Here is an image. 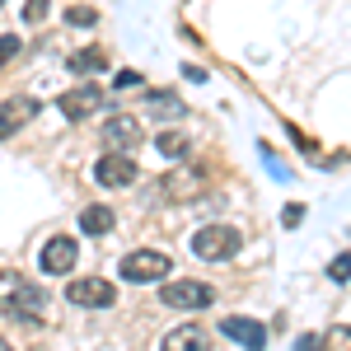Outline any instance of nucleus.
Masks as SVG:
<instances>
[{
	"label": "nucleus",
	"mask_w": 351,
	"mask_h": 351,
	"mask_svg": "<svg viewBox=\"0 0 351 351\" xmlns=\"http://www.w3.org/2000/svg\"><path fill=\"white\" fill-rule=\"evenodd\" d=\"M202 183H206V178H202V169L178 164V169L164 178V197H169V202H188V197H197V192H202Z\"/></svg>",
	"instance_id": "nucleus-11"
},
{
	"label": "nucleus",
	"mask_w": 351,
	"mask_h": 351,
	"mask_svg": "<svg viewBox=\"0 0 351 351\" xmlns=\"http://www.w3.org/2000/svg\"><path fill=\"white\" fill-rule=\"evenodd\" d=\"M43 271H47V276L75 271V239H71V234H56V239L43 243Z\"/></svg>",
	"instance_id": "nucleus-9"
},
{
	"label": "nucleus",
	"mask_w": 351,
	"mask_h": 351,
	"mask_svg": "<svg viewBox=\"0 0 351 351\" xmlns=\"http://www.w3.org/2000/svg\"><path fill=\"white\" fill-rule=\"evenodd\" d=\"M0 309L14 319H43L47 314V291L33 286L19 271H0Z\"/></svg>",
	"instance_id": "nucleus-1"
},
{
	"label": "nucleus",
	"mask_w": 351,
	"mask_h": 351,
	"mask_svg": "<svg viewBox=\"0 0 351 351\" xmlns=\"http://www.w3.org/2000/svg\"><path fill=\"white\" fill-rule=\"evenodd\" d=\"M220 332H225L230 342H239L243 351H263L267 347V332H263V324H253V319H225Z\"/></svg>",
	"instance_id": "nucleus-12"
},
{
	"label": "nucleus",
	"mask_w": 351,
	"mask_h": 351,
	"mask_svg": "<svg viewBox=\"0 0 351 351\" xmlns=\"http://www.w3.org/2000/svg\"><path fill=\"white\" fill-rule=\"evenodd\" d=\"M19 47H24V43H19L14 33H0V66H10V61L19 56Z\"/></svg>",
	"instance_id": "nucleus-19"
},
{
	"label": "nucleus",
	"mask_w": 351,
	"mask_h": 351,
	"mask_svg": "<svg viewBox=\"0 0 351 351\" xmlns=\"http://www.w3.org/2000/svg\"><path fill=\"white\" fill-rule=\"evenodd\" d=\"M0 351H14V347H10V342H5V337H0Z\"/></svg>",
	"instance_id": "nucleus-24"
},
{
	"label": "nucleus",
	"mask_w": 351,
	"mask_h": 351,
	"mask_svg": "<svg viewBox=\"0 0 351 351\" xmlns=\"http://www.w3.org/2000/svg\"><path fill=\"white\" fill-rule=\"evenodd\" d=\"M94 183H99V188H132V183H136V164H132V155H122V150H108L104 160L94 164Z\"/></svg>",
	"instance_id": "nucleus-7"
},
{
	"label": "nucleus",
	"mask_w": 351,
	"mask_h": 351,
	"mask_svg": "<svg viewBox=\"0 0 351 351\" xmlns=\"http://www.w3.org/2000/svg\"><path fill=\"white\" fill-rule=\"evenodd\" d=\"M33 117H38V99H33V94H10V99L0 104V141L24 132Z\"/></svg>",
	"instance_id": "nucleus-6"
},
{
	"label": "nucleus",
	"mask_w": 351,
	"mask_h": 351,
	"mask_svg": "<svg viewBox=\"0 0 351 351\" xmlns=\"http://www.w3.org/2000/svg\"><path fill=\"white\" fill-rule=\"evenodd\" d=\"M328 276H332V281H347V276H351V253H337L332 267H328Z\"/></svg>",
	"instance_id": "nucleus-20"
},
{
	"label": "nucleus",
	"mask_w": 351,
	"mask_h": 351,
	"mask_svg": "<svg viewBox=\"0 0 351 351\" xmlns=\"http://www.w3.org/2000/svg\"><path fill=\"white\" fill-rule=\"evenodd\" d=\"M108 66V52L104 47H84V52L71 56V71H80V75H94V71H104Z\"/></svg>",
	"instance_id": "nucleus-15"
},
{
	"label": "nucleus",
	"mask_w": 351,
	"mask_h": 351,
	"mask_svg": "<svg viewBox=\"0 0 351 351\" xmlns=\"http://www.w3.org/2000/svg\"><path fill=\"white\" fill-rule=\"evenodd\" d=\"M155 145H160V155H169V160H183V155H188V136L183 132H160Z\"/></svg>",
	"instance_id": "nucleus-16"
},
{
	"label": "nucleus",
	"mask_w": 351,
	"mask_h": 351,
	"mask_svg": "<svg viewBox=\"0 0 351 351\" xmlns=\"http://www.w3.org/2000/svg\"><path fill=\"white\" fill-rule=\"evenodd\" d=\"M160 351H211V342H206V332H202L197 324H183L160 342Z\"/></svg>",
	"instance_id": "nucleus-13"
},
{
	"label": "nucleus",
	"mask_w": 351,
	"mask_h": 351,
	"mask_svg": "<svg viewBox=\"0 0 351 351\" xmlns=\"http://www.w3.org/2000/svg\"><path fill=\"white\" fill-rule=\"evenodd\" d=\"M239 230L234 225H202L197 234H192V253L202 258V263H225V258H234L239 253Z\"/></svg>",
	"instance_id": "nucleus-2"
},
{
	"label": "nucleus",
	"mask_w": 351,
	"mask_h": 351,
	"mask_svg": "<svg viewBox=\"0 0 351 351\" xmlns=\"http://www.w3.org/2000/svg\"><path fill=\"white\" fill-rule=\"evenodd\" d=\"M24 19H28V24L47 19V0H28V5H24Z\"/></svg>",
	"instance_id": "nucleus-21"
},
{
	"label": "nucleus",
	"mask_w": 351,
	"mask_h": 351,
	"mask_svg": "<svg viewBox=\"0 0 351 351\" xmlns=\"http://www.w3.org/2000/svg\"><path fill=\"white\" fill-rule=\"evenodd\" d=\"M112 84H117V89H136V84H141V75H136V71H122Z\"/></svg>",
	"instance_id": "nucleus-22"
},
{
	"label": "nucleus",
	"mask_w": 351,
	"mask_h": 351,
	"mask_svg": "<svg viewBox=\"0 0 351 351\" xmlns=\"http://www.w3.org/2000/svg\"><path fill=\"white\" fill-rule=\"evenodd\" d=\"M319 351H351V328L347 324L328 328L324 337H319Z\"/></svg>",
	"instance_id": "nucleus-17"
},
{
	"label": "nucleus",
	"mask_w": 351,
	"mask_h": 351,
	"mask_svg": "<svg viewBox=\"0 0 351 351\" xmlns=\"http://www.w3.org/2000/svg\"><path fill=\"white\" fill-rule=\"evenodd\" d=\"M319 347V337H304V342H300V351H314Z\"/></svg>",
	"instance_id": "nucleus-23"
},
{
	"label": "nucleus",
	"mask_w": 351,
	"mask_h": 351,
	"mask_svg": "<svg viewBox=\"0 0 351 351\" xmlns=\"http://www.w3.org/2000/svg\"><path fill=\"white\" fill-rule=\"evenodd\" d=\"M80 230L84 234H108L112 230V206H84L80 211Z\"/></svg>",
	"instance_id": "nucleus-14"
},
{
	"label": "nucleus",
	"mask_w": 351,
	"mask_h": 351,
	"mask_svg": "<svg viewBox=\"0 0 351 351\" xmlns=\"http://www.w3.org/2000/svg\"><path fill=\"white\" fill-rule=\"evenodd\" d=\"M99 108H104V89H99V84H80V89L61 94V112H66L71 122H84V117H94Z\"/></svg>",
	"instance_id": "nucleus-8"
},
{
	"label": "nucleus",
	"mask_w": 351,
	"mask_h": 351,
	"mask_svg": "<svg viewBox=\"0 0 351 351\" xmlns=\"http://www.w3.org/2000/svg\"><path fill=\"white\" fill-rule=\"evenodd\" d=\"M169 253H160V248H136V253H127L122 258V267H117V276L122 281H132V286H150V281H160V276H169Z\"/></svg>",
	"instance_id": "nucleus-3"
},
{
	"label": "nucleus",
	"mask_w": 351,
	"mask_h": 351,
	"mask_svg": "<svg viewBox=\"0 0 351 351\" xmlns=\"http://www.w3.org/2000/svg\"><path fill=\"white\" fill-rule=\"evenodd\" d=\"M104 141H108L112 150H132V145H141V127H136V117L132 112H112L108 122H104Z\"/></svg>",
	"instance_id": "nucleus-10"
},
{
	"label": "nucleus",
	"mask_w": 351,
	"mask_h": 351,
	"mask_svg": "<svg viewBox=\"0 0 351 351\" xmlns=\"http://www.w3.org/2000/svg\"><path fill=\"white\" fill-rule=\"evenodd\" d=\"M66 300L80 309H108V304H117V291H112L108 276H75L66 286Z\"/></svg>",
	"instance_id": "nucleus-4"
},
{
	"label": "nucleus",
	"mask_w": 351,
	"mask_h": 351,
	"mask_svg": "<svg viewBox=\"0 0 351 351\" xmlns=\"http://www.w3.org/2000/svg\"><path fill=\"white\" fill-rule=\"evenodd\" d=\"M66 19H71V24H80V28H94V24H99V10H89V5H71V10H66Z\"/></svg>",
	"instance_id": "nucleus-18"
},
{
	"label": "nucleus",
	"mask_w": 351,
	"mask_h": 351,
	"mask_svg": "<svg viewBox=\"0 0 351 351\" xmlns=\"http://www.w3.org/2000/svg\"><path fill=\"white\" fill-rule=\"evenodd\" d=\"M160 300L169 304V309H206V304L216 300V291L202 286V281H164Z\"/></svg>",
	"instance_id": "nucleus-5"
}]
</instances>
